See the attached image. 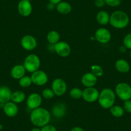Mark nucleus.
Segmentation results:
<instances>
[{"mask_svg": "<svg viewBox=\"0 0 131 131\" xmlns=\"http://www.w3.org/2000/svg\"><path fill=\"white\" fill-rule=\"evenodd\" d=\"M51 119L50 113L47 109L39 107L32 110L30 114V120L37 127H42L49 123Z\"/></svg>", "mask_w": 131, "mask_h": 131, "instance_id": "obj_1", "label": "nucleus"}, {"mask_svg": "<svg viewBox=\"0 0 131 131\" xmlns=\"http://www.w3.org/2000/svg\"><path fill=\"white\" fill-rule=\"evenodd\" d=\"M129 21V17L127 13L122 10H116L110 16L109 23L115 28L122 29L128 26Z\"/></svg>", "mask_w": 131, "mask_h": 131, "instance_id": "obj_2", "label": "nucleus"}, {"mask_svg": "<svg viewBox=\"0 0 131 131\" xmlns=\"http://www.w3.org/2000/svg\"><path fill=\"white\" fill-rule=\"evenodd\" d=\"M116 100L115 93L110 88L104 89L99 94L98 102L104 109H110L114 105Z\"/></svg>", "mask_w": 131, "mask_h": 131, "instance_id": "obj_3", "label": "nucleus"}, {"mask_svg": "<svg viewBox=\"0 0 131 131\" xmlns=\"http://www.w3.org/2000/svg\"><path fill=\"white\" fill-rule=\"evenodd\" d=\"M23 66L26 71L32 73L39 70L41 66V60L37 55L30 54L26 57Z\"/></svg>", "mask_w": 131, "mask_h": 131, "instance_id": "obj_4", "label": "nucleus"}, {"mask_svg": "<svg viewBox=\"0 0 131 131\" xmlns=\"http://www.w3.org/2000/svg\"><path fill=\"white\" fill-rule=\"evenodd\" d=\"M115 93L123 101L131 99V86L127 83L120 82L117 84L115 88Z\"/></svg>", "mask_w": 131, "mask_h": 131, "instance_id": "obj_5", "label": "nucleus"}, {"mask_svg": "<svg viewBox=\"0 0 131 131\" xmlns=\"http://www.w3.org/2000/svg\"><path fill=\"white\" fill-rule=\"evenodd\" d=\"M99 94L98 89L94 87L86 88L82 91V98L87 102L93 103L98 100Z\"/></svg>", "mask_w": 131, "mask_h": 131, "instance_id": "obj_6", "label": "nucleus"}, {"mask_svg": "<svg viewBox=\"0 0 131 131\" xmlns=\"http://www.w3.org/2000/svg\"><path fill=\"white\" fill-rule=\"evenodd\" d=\"M51 89L55 93V95L62 96L66 92L67 85L66 82L62 79H56L53 81Z\"/></svg>", "mask_w": 131, "mask_h": 131, "instance_id": "obj_7", "label": "nucleus"}, {"mask_svg": "<svg viewBox=\"0 0 131 131\" xmlns=\"http://www.w3.org/2000/svg\"><path fill=\"white\" fill-rule=\"evenodd\" d=\"M31 79L33 84L36 85H43L47 83L48 80V77L47 74L43 71L37 70L32 73L31 75Z\"/></svg>", "mask_w": 131, "mask_h": 131, "instance_id": "obj_8", "label": "nucleus"}, {"mask_svg": "<svg viewBox=\"0 0 131 131\" xmlns=\"http://www.w3.org/2000/svg\"><path fill=\"white\" fill-rule=\"evenodd\" d=\"M95 39L98 42L102 44H105L109 42L111 39V34L110 31L105 28H100L96 31Z\"/></svg>", "mask_w": 131, "mask_h": 131, "instance_id": "obj_9", "label": "nucleus"}, {"mask_svg": "<svg viewBox=\"0 0 131 131\" xmlns=\"http://www.w3.org/2000/svg\"><path fill=\"white\" fill-rule=\"evenodd\" d=\"M54 50L57 54L61 57H66L71 53V47L64 41H59L54 45Z\"/></svg>", "mask_w": 131, "mask_h": 131, "instance_id": "obj_10", "label": "nucleus"}, {"mask_svg": "<svg viewBox=\"0 0 131 131\" xmlns=\"http://www.w3.org/2000/svg\"><path fill=\"white\" fill-rule=\"evenodd\" d=\"M32 5L29 0H21L17 5V10L23 17H28L32 12Z\"/></svg>", "mask_w": 131, "mask_h": 131, "instance_id": "obj_11", "label": "nucleus"}, {"mask_svg": "<svg viewBox=\"0 0 131 131\" xmlns=\"http://www.w3.org/2000/svg\"><path fill=\"white\" fill-rule=\"evenodd\" d=\"M42 104V98L38 93H32L28 97L26 105L29 109L34 110L40 107Z\"/></svg>", "mask_w": 131, "mask_h": 131, "instance_id": "obj_12", "label": "nucleus"}, {"mask_svg": "<svg viewBox=\"0 0 131 131\" xmlns=\"http://www.w3.org/2000/svg\"><path fill=\"white\" fill-rule=\"evenodd\" d=\"M21 45L25 50L27 51H31L34 50L37 46V42L36 38L30 35H26L22 38L21 41Z\"/></svg>", "mask_w": 131, "mask_h": 131, "instance_id": "obj_13", "label": "nucleus"}, {"mask_svg": "<svg viewBox=\"0 0 131 131\" xmlns=\"http://www.w3.org/2000/svg\"><path fill=\"white\" fill-rule=\"evenodd\" d=\"M3 111L5 114L10 118L15 117L18 113V107L17 106L16 104L12 102H8L5 104L3 107Z\"/></svg>", "mask_w": 131, "mask_h": 131, "instance_id": "obj_14", "label": "nucleus"}, {"mask_svg": "<svg viewBox=\"0 0 131 131\" xmlns=\"http://www.w3.org/2000/svg\"><path fill=\"white\" fill-rule=\"evenodd\" d=\"M81 82L86 88L94 87L97 83V77L92 73H87L82 76Z\"/></svg>", "mask_w": 131, "mask_h": 131, "instance_id": "obj_15", "label": "nucleus"}, {"mask_svg": "<svg viewBox=\"0 0 131 131\" xmlns=\"http://www.w3.org/2000/svg\"><path fill=\"white\" fill-rule=\"evenodd\" d=\"M12 91L8 87L3 85L0 87V104H6L10 101Z\"/></svg>", "mask_w": 131, "mask_h": 131, "instance_id": "obj_16", "label": "nucleus"}, {"mask_svg": "<svg viewBox=\"0 0 131 131\" xmlns=\"http://www.w3.org/2000/svg\"><path fill=\"white\" fill-rule=\"evenodd\" d=\"M26 70L24 66L23 65H16L12 68L11 70L10 74L13 79L19 80L20 79L25 76Z\"/></svg>", "mask_w": 131, "mask_h": 131, "instance_id": "obj_17", "label": "nucleus"}, {"mask_svg": "<svg viewBox=\"0 0 131 131\" xmlns=\"http://www.w3.org/2000/svg\"><path fill=\"white\" fill-rule=\"evenodd\" d=\"M52 113L54 116L56 118H62L65 115L66 113V105L62 103H58V104H55L53 107Z\"/></svg>", "mask_w": 131, "mask_h": 131, "instance_id": "obj_18", "label": "nucleus"}, {"mask_svg": "<svg viewBox=\"0 0 131 131\" xmlns=\"http://www.w3.org/2000/svg\"><path fill=\"white\" fill-rule=\"evenodd\" d=\"M115 68L117 71L122 73H126L130 71V65L125 59H118L115 63Z\"/></svg>", "mask_w": 131, "mask_h": 131, "instance_id": "obj_19", "label": "nucleus"}, {"mask_svg": "<svg viewBox=\"0 0 131 131\" xmlns=\"http://www.w3.org/2000/svg\"><path fill=\"white\" fill-rule=\"evenodd\" d=\"M56 9L59 13L66 15L71 12L72 7L69 3L66 2H60L56 5Z\"/></svg>", "mask_w": 131, "mask_h": 131, "instance_id": "obj_20", "label": "nucleus"}, {"mask_svg": "<svg viewBox=\"0 0 131 131\" xmlns=\"http://www.w3.org/2000/svg\"><path fill=\"white\" fill-rule=\"evenodd\" d=\"M110 16L106 11L102 10L98 12L96 15V21L101 25H107L109 23Z\"/></svg>", "mask_w": 131, "mask_h": 131, "instance_id": "obj_21", "label": "nucleus"}, {"mask_svg": "<svg viewBox=\"0 0 131 131\" xmlns=\"http://www.w3.org/2000/svg\"><path fill=\"white\" fill-rule=\"evenodd\" d=\"M26 98L25 93L21 91H16L12 93L11 96V100L12 102L15 104H20L24 102Z\"/></svg>", "mask_w": 131, "mask_h": 131, "instance_id": "obj_22", "label": "nucleus"}, {"mask_svg": "<svg viewBox=\"0 0 131 131\" xmlns=\"http://www.w3.org/2000/svg\"><path fill=\"white\" fill-rule=\"evenodd\" d=\"M47 40L49 43L51 44V45H55L58 42H59L60 35L57 31H55V30L50 31L47 35Z\"/></svg>", "mask_w": 131, "mask_h": 131, "instance_id": "obj_23", "label": "nucleus"}, {"mask_svg": "<svg viewBox=\"0 0 131 131\" xmlns=\"http://www.w3.org/2000/svg\"><path fill=\"white\" fill-rule=\"evenodd\" d=\"M110 112L113 116L120 118L124 114V109L120 105H113L110 108Z\"/></svg>", "mask_w": 131, "mask_h": 131, "instance_id": "obj_24", "label": "nucleus"}, {"mask_svg": "<svg viewBox=\"0 0 131 131\" xmlns=\"http://www.w3.org/2000/svg\"><path fill=\"white\" fill-rule=\"evenodd\" d=\"M82 91L81 89L79 88H73L70 92V95L73 99H80V98H82Z\"/></svg>", "mask_w": 131, "mask_h": 131, "instance_id": "obj_25", "label": "nucleus"}, {"mask_svg": "<svg viewBox=\"0 0 131 131\" xmlns=\"http://www.w3.org/2000/svg\"><path fill=\"white\" fill-rule=\"evenodd\" d=\"M19 85H21L22 88H28V87L30 86L31 84H32L31 77L28 76L23 77L21 79H19Z\"/></svg>", "mask_w": 131, "mask_h": 131, "instance_id": "obj_26", "label": "nucleus"}, {"mask_svg": "<svg viewBox=\"0 0 131 131\" xmlns=\"http://www.w3.org/2000/svg\"><path fill=\"white\" fill-rule=\"evenodd\" d=\"M91 73L96 77H102L104 73V71L102 67L98 65H93L91 66Z\"/></svg>", "mask_w": 131, "mask_h": 131, "instance_id": "obj_27", "label": "nucleus"}, {"mask_svg": "<svg viewBox=\"0 0 131 131\" xmlns=\"http://www.w3.org/2000/svg\"><path fill=\"white\" fill-rule=\"evenodd\" d=\"M42 94V96L46 99H51V98H53L54 96H55V93H53L52 89H48V88L44 89Z\"/></svg>", "mask_w": 131, "mask_h": 131, "instance_id": "obj_28", "label": "nucleus"}, {"mask_svg": "<svg viewBox=\"0 0 131 131\" xmlns=\"http://www.w3.org/2000/svg\"><path fill=\"white\" fill-rule=\"evenodd\" d=\"M123 45L127 49L131 50V33L127 34L123 39Z\"/></svg>", "mask_w": 131, "mask_h": 131, "instance_id": "obj_29", "label": "nucleus"}, {"mask_svg": "<svg viewBox=\"0 0 131 131\" xmlns=\"http://www.w3.org/2000/svg\"><path fill=\"white\" fill-rule=\"evenodd\" d=\"M105 3L110 7H118L122 3V0H104Z\"/></svg>", "mask_w": 131, "mask_h": 131, "instance_id": "obj_30", "label": "nucleus"}, {"mask_svg": "<svg viewBox=\"0 0 131 131\" xmlns=\"http://www.w3.org/2000/svg\"><path fill=\"white\" fill-rule=\"evenodd\" d=\"M123 109L128 113H131V100H128L125 101L123 104Z\"/></svg>", "mask_w": 131, "mask_h": 131, "instance_id": "obj_31", "label": "nucleus"}, {"mask_svg": "<svg viewBox=\"0 0 131 131\" xmlns=\"http://www.w3.org/2000/svg\"><path fill=\"white\" fill-rule=\"evenodd\" d=\"M41 131H57V128L52 125H46L42 127L41 129Z\"/></svg>", "mask_w": 131, "mask_h": 131, "instance_id": "obj_32", "label": "nucleus"}, {"mask_svg": "<svg viewBox=\"0 0 131 131\" xmlns=\"http://www.w3.org/2000/svg\"><path fill=\"white\" fill-rule=\"evenodd\" d=\"M94 5L96 7H98V8H101L103 7L105 5L104 0H95L94 1Z\"/></svg>", "mask_w": 131, "mask_h": 131, "instance_id": "obj_33", "label": "nucleus"}, {"mask_svg": "<svg viewBox=\"0 0 131 131\" xmlns=\"http://www.w3.org/2000/svg\"><path fill=\"white\" fill-rule=\"evenodd\" d=\"M70 131H84V130L80 127H75L71 128Z\"/></svg>", "mask_w": 131, "mask_h": 131, "instance_id": "obj_34", "label": "nucleus"}, {"mask_svg": "<svg viewBox=\"0 0 131 131\" xmlns=\"http://www.w3.org/2000/svg\"><path fill=\"white\" fill-rule=\"evenodd\" d=\"M50 3H52V4L57 5L59 3H60V2H62V0H49Z\"/></svg>", "mask_w": 131, "mask_h": 131, "instance_id": "obj_35", "label": "nucleus"}, {"mask_svg": "<svg viewBox=\"0 0 131 131\" xmlns=\"http://www.w3.org/2000/svg\"><path fill=\"white\" fill-rule=\"evenodd\" d=\"M54 6H55V5L50 3L48 5V8L49 10H53L54 8Z\"/></svg>", "mask_w": 131, "mask_h": 131, "instance_id": "obj_36", "label": "nucleus"}, {"mask_svg": "<svg viewBox=\"0 0 131 131\" xmlns=\"http://www.w3.org/2000/svg\"><path fill=\"white\" fill-rule=\"evenodd\" d=\"M30 131H41L40 128H39L38 127H36V128H34L31 130Z\"/></svg>", "mask_w": 131, "mask_h": 131, "instance_id": "obj_37", "label": "nucleus"}, {"mask_svg": "<svg viewBox=\"0 0 131 131\" xmlns=\"http://www.w3.org/2000/svg\"><path fill=\"white\" fill-rule=\"evenodd\" d=\"M3 125L0 124V130H2V129H3Z\"/></svg>", "mask_w": 131, "mask_h": 131, "instance_id": "obj_38", "label": "nucleus"}, {"mask_svg": "<svg viewBox=\"0 0 131 131\" xmlns=\"http://www.w3.org/2000/svg\"><path fill=\"white\" fill-rule=\"evenodd\" d=\"M130 59H131V51H130Z\"/></svg>", "mask_w": 131, "mask_h": 131, "instance_id": "obj_39", "label": "nucleus"}, {"mask_svg": "<svg viewBox=\"0 0 131 131\" xmlns=\"http://www.w3.org/2000/svg\"><path fill=\"white\" fill-rule=\"evenodd\" d=\"M130 19H131V16H130Z\"/></svg>", "mask_w": 131, "mask_h": 131, "instance_id": "obj_40", "label": "nucleus"}]
</instances>
